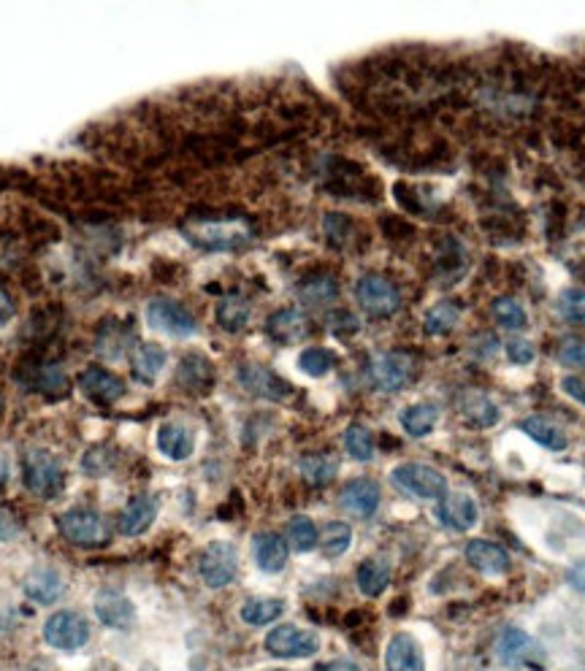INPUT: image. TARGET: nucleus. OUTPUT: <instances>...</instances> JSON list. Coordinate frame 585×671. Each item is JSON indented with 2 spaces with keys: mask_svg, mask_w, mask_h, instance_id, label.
I'll return each instance as SVG.
<instances>
[{
  "mask_svg": "<svg viewBox=\"0 0 585 671\" xmlns=\"http://www.w3.org/2000/svg\"><path fill=\"white\" fill-rule=\"evenodd\" d=\"M22 479H25V488L33 496L52 501V498L60 496V490L65 485L63 463L47 450H30L22 458Z\"/></svg>",
  "mask_w": 585,
  "mask_h": 671,
  "instance_id": "1",
  "label": "nucleus"
},
{
  "mask_svg": "<svg viewBox=\"0 0 585 671\" xmlns=\"http://www.w3.org/2000/svg\"><path fill=\"white\" fill-rule=\"evenodd\" d=\"M57 528L76 547H101L112 539L106 517L87 506H74V509L63 512L57 517Z\"/></svg>",
  "mask_w": 585,
  "mask_h": 671,
  "instance_id": "2",
  "label": "nucleus"
},
{
  "mask_svg": "<svg viewBox=\"0 0 585 671\" xmlns=\"http://www.w3.org/2000/svg\"><path fill=\"white\" fill-rule=\"evenodd\" d=\"M393 488L420 501H442L447 496V479L426 463H401L390 471Z\"/></svg>",
  "mask_w": 585,
  "mask_h": 671,
  "instance_id": "3",
  "label": "nucleus"
},
{
  "mask_svg": "<svg viewBox=\"0 0 585 671\" xmlns=\"http://www.w3.org/2000/svg\"><path fill=\"white\" fill-rule=\"evenodd\" d=\"M185 236L204 249H233L250 239L242 220H195L185 225Z\"/></svg>",
  "mask_w": 585,
  "mask_h": 671,
  "instance_id": "4",
  "label": "nucleus"
},
{
  "mask_svg": "<svg viewBox=\"0 0 585 671\" xmlns=\"http://www.w3.org/2000/svg\"><path fill=\"white\" fill-rule=\"evenodd\" d=\"M266 650L274 658H288V661L312 658L320 650V636L315 631H309V628H298L293 623H285V626L271 628L269 636H266Z\"/></svg>",
  "mask_w": 585,
  "mask_h": 671,
  "instance_id": "5",
  "label": "nucleus"
},
{
  "mask_svg": "<svg viewBox=\"0 0 585 671\" xmlns=\"http://www.w3.org/2000/svg\"><path fill=\"white\" fill-rule=\"evenodd\" d=\"M44 639H47L55 650L74 653L82 650L84 644L90 642V623L84 620L79 612L71 609H60L44 623Z\"/></svg>",
  "mask_w": 585,
  "mask_h": 671,
  "instance_id": "6",
  "label": "nucleus"
},
{
  "mask_svg": "<svg viewBox=\"0 0 585 671\" xmlns=\"http://www.w3.org/2000/svg\"><path fill=\"white\" fill-rule=\"evenodd\" d=\"M198 571L209 588H225V585H231L239 571V552L231 542H212L198 561Z\"/></svg>",
  "mask_w": 585,
  "mask_h": 671,
  "instance_id": "7",
  "label": "nucleus"
},
{
  "mask_svg": "<svg viewBox=\"0 0 585 671\" xmlns=\"http://www.w3.org/2000/svg\"><path fill=\"white\" fill-rule=\"evenodd\" d=\"M355 298L374 317H388V314L399 312L401 306V295L396 285L380 274L361 276L358 285H355Z\"/></svg>",
  "mask_w": 585,
  "mask_h": 671,
  "instance_id": "8",
  "label": "nucleus"
},
{
  "mask_svg": "<svg viewBox=\"0 0 585 671\" xmlns=\"http://www.w3.org/2000/svg\"><path fill=\"white\" fill-rule=\"evenodd\" d=\"M147 322L155 331L177 336V339L193 336L195 328H198L195 317L187 312L185 306L177 304V301H166V298H158L147 306Z\"/></svg>",
  "mask_w": 585,
  "mask_h": 671,
  "instance_id": "9",
  "label": "nucleus"
},
{
  "mask_svg": "<svg viewBox=\"0 0 585 671\" xmlns=\"http://www.w3.org/2000/svg\"><path fill=\"white\" fill-rule=\"evenodd\" d=\"M534 655H537V642L531 639L523 628H504L499 642H496V658L510 666V669H523V666H531L534 663Z\"/></svg>",
  "mask_w": 585,
  "mask_h": 671,
  "instance_id": "10",
  "label": "nucleus"
},
{
  "mask_svg": "<svg viewBox=\"0 0 585 671\" xmlns=\"http://www.w3.org/2000/svg\"><path fill=\"white\" fill-rule=\"evenodd\" d=\"M380 485L374 482V479H353V482H347L339 493V504H342L344 512H350L355 517H372L377 509H380Z\"/></svg>",
  "mask_w": 585,
  "mask_h": 671,
  "instance_id": "11",
  "label": "nucleus"
},
{
  "mask_svg": "<svg viewBox=\"0 0 585 671\" xmlns=\"http://www.w3.org/2000/svg\"><path fill=\"white\" fill-rule=\"evenodd\" d=\"M372 377L380 390L396 393L412 377V358L404 352H385L372 363Z\"/></svg>",
  "mask_w": 585,
  "mask_h": 671,
  "instance_id": "12",
  "label": "nucleus"
},
{
  "mask_svg": "<svg viewBox=\"0 0 585 671\" xmlns=\"http://www.w3.org/2000/svg\"><path fill=\"white\" fill-rule=\"evenodd\" d=\"M79 387L84 390V396H90L95 404L109 406L114 401H120L125 396V382L117 374L106 371V368H87L82 377H79Z\"/></svg>",
  "mask_w": 585,
  "mask_h": 671,
  "instance_id": "13",
  "label": "nucleus"
},
{
  "mask_svg": "<svg viewBox=\"0 0 585 671\" xmlns=\"http://www.w3.org/2000/svg\"><path fill=\"white\" fill-rule=\"evenodd\" d=\"M466 561L472 563V569L488 577H502L510 571V552L485 539H472L466 544Z\"/></svg>",
  "mask_w": 585,
  "mask_h": 671,
  "instance_id": "14",
  "label": "nucleus"
},
{
  "mask_svg": "<svg viewBox=\"0 0 585 671\" xmlns=\"http://www.w3.org/2000/svg\"><path fill=\"white\" fill-rule=\"evenodd\" d=\"M385 671H426V658L415 636L396 634L385 647Z\"/></svg>",
  "mask_w": 585,
  "mask_h": 671,
  "instance_id": "15",
  "label": "nucleus"
},
{
  "mask_svg": "<svg viewBox=\"0 0 585 671\" xmlns=\"http://www.w3.org/2000/svg\"><path fill=\"white\" fill-rule=\"evenodd\" d=\"M252 552H255V563L263 574H279V571L288 566L290 547L274 531H263L252 539Z\"/></svg>",
  "mask_w": 585,
  "mask_h": 671,
  "instance_id": "16",
  "label": "nucleus"
},
{
  "mask_svg": "<svg viewBox=\"0 0 585 671\" xmlns=\"http://www.w3.org/2000/svg\"><path fill=\"white\" fill-rule=\"evenodd\" d=\"M95 615L106 628H128L136 620V609L128 598L117 593V590H103L95 596Z\"/></svg>",
  "mask_w": 585,
  "mask_h": 671,
  "instance_id": "17",
  "label": "nucleus"
},
{
  "mask_svg": "<svg viewBox=\"0 0 585 671\" xmlns=\"http://www.w3.org/2000/svg\"><path fill=\"white\" fill-rule=\"evenodd\" d=\"M239 379H242V385L255 393V396L271 398V401H282V398H288L293 393V387L285 382V379H279L274 371L263 366H244L239 371Z\"/></svg>",
  "mask_w": 585,
  "mask_h": 671,
  "instance_id": "18",
  "label": "nucleus"
},
{
  "mask_svg": "<svg viewBox=\"0 0 585 671\" xmlns=\"http://www.w3.org/2000/svg\"><path fill=\"white\" fill-rule=\"evenodd\" d=\"M437 515L442 525L453 528V531H472L477 525V504L474 498L458 493V496H445L439 501Z\"/></svg>",
  "mask_w": 585,
  "mask_h": 671,
  "instance_id": "19",
  "label": "nucleus"
},
{
  "mask_svg": "<svg viewBox=\"0 0 585 671\" xmlns=\"http://www.w3.org/2000/svg\"><path fill=\"white\" fill-rule=\"evenodd\" d=\"M177 382L185 387L187 393H206V390H212L214 385V366L204 358V355L190 352V355H185V358L179 360Z\"/></svg>",
  "mask_w": 585,
  "mask_h": 671,
  "instance_id": "20",
  "label": "nucleus"
},
{
  "mask_svg": "<svg viewBox=\"0 0 585 671\" xmlns=\"http://www.w3.org/2000/svg\"><path fill=\"white\" fill-rule=\"evenodd\" d=\"M266 331L279 344H296L309 333V317L298 309H282V312L271 314Z\"/></svg>",
  "mask_w": 585,
  "mask_h": 671,
  "instance_id": "21",
  "label": "nucleus"
},
{
  "mask_svg": "<svg viewBox=\"0 0 585 671\" xmlns=\"http://www.w3.org/2000/svg\"><path fill=\"white\" fill-rule=\"evenodd\" d=\"M158 517V501L152 496H136L120 515V531L125 536H141Z\"/></svg>",
  "mask_w": 585,
  "mask_h": 671,
  "instance_id": "22",
  "label": "nucleus"
},
{
  "mask_svg": "<svg viewBox=\"0 0 585 671\" xmlns=\"http://www.w3.org/2000/svg\"><path fill=\"white\" fill-rule=\"evenodd\" d=\"M63 590L65 585L60 574L52 569H33L25 577V593L36 604H55L57 598L63 596Z\"/></svg>",
  "mask_w": 585,
  "mask_h": 671,
  "instance_id": "23",
  "label": "nucleus"
},
{
  "mask_svg": "<svg viewBox=\"0 0 585 671\" xmlns=\"http://www.w3.org/2000/svg\"><path fill=\"white\" fill-rule=\"evenodd\" d=\"M163 366H166V350L158 344H139L130 352V368L139 382H155Z\"/></svg>",
  "mask_w": 585,
  "mask_h": 671,
  "instance_id": "24",
  "label": "nucleus"
},
{
  "mask_svg": "<svg viewBox=\"0 0 585 671\" xmlns=\"http://www.w3.org/2000/svg\"><path fill=\"white\" fill-rule=\"evenodd\" d=\"M195 439L193 433L182 428V425L166 423L160 425L158 431V450L166 455L168 460H187L193 455Z\"/></svg>",
  "mask_w": 585,
  "mask_h": 671,
  "instance_id": "25",
  "label": "nucleus"
},
{
  "mask_svg": "<svg viewBox=\"0 0 585 671\" xmlns=\"http://www.w3.org/2000/svg\"><path fill=\"white\" fill-rule=\"evenodd\" d=\"M390 585V563L382 558H372V561H363L358 566V590L363 596L377 598L385 593Z\"/></svg>",
  "mask_w": 585,
  "mask_h": 671,
  "instance_id": "26",
  "label": "nucleus"
},
{
  "mask_svg": "<svg viewBox=\"0 0 585 671\" xmlns=\"http://www.w3.org/2000/svg\"><path fill=\"white\" fill-rule=\"evenodd\" d=\"M520 428H523V433L526 436H531L534 442L542 444L545 450H553V452H561L567 450V433L561 431L558 425H553L550 420H545V417H529V420H523L520 423Z\"/></svg>",
  "mask_w": 585,
  "mask_h": 671,
  "instance_id": "27",
  "label": "nucleus"
},
{
  "mask_svg": "<svg viewBox=\"0 0 585 671\" xmlns=\"http://www.w3.org/2000/svg\"><path fill=\"white\" fill-rule=\"evenodd\" d=\"M336 295H339V285H336V279L331 274L307 276V279L298 285V298H301L304 304L312 306L331 304V301H336Z\"/></svg>",
  "mask_w": 585,
  "mask_h": 671,
  "instance_id": "28",
  "label": "nucleus"
},
{
  "mask_svg": "<svg viewBox=\"0 0 585 671\" xmlns=\"http://www.w3.org/2000/svg\"><path fill=\"white\" fill-rule=\"evenodd\" d=\"M439 420V409L434 404H415L407 406L404 412H401V428L409 433V436H415V439H423L428 433L434 431V425Z\"/></svg>",
  "mask_w": 585,
  "mask_h": 671,
  "instance_id": "29",
  "label": "nucleus"
},
{
  "mask_svg": "<svg viewBox=\"0 0 585 671\" xmlns=\"http://www.w3.org/2000/svg\"><path fill=\"white\" fill-rule=\"evenodd\" d=\"M282 612H285V601L279 598H250L239 615L247 626H269V623H277Z\"/></svg>",
  "mask_w": 585,
  "mask_h": 671,
  "instance_id": "30",
  "label": "nucleus"
},
{
  "mask_svg": "<svg viewBox=\"0 0 585 671\" xmlns=\"http://www.w3.org/2000/svg\"><path fill=\"white\" fill-rule=\"evenodd\" d=\"M217 322L223 325L228 333L242 331L244 325L250 322V304L244 301L242 295H228L217 306Z\"/></svg>",
  "mask_w": 585,
  "mask_h": 671,
  "instance_id": "31",
  "label": "nucleus"
},
{
  "mask_svg": "<svg viewBox=\"0 0 585 671\" xmlns=\"http://www.w3.org/2000/svg\"><path fill=\"white\" fill-rule=\"evenodd\" d=\"M320 547H323L325 558H339L350 550L353 544V528L347 523H328L320 534Z\"/></svg>",
  "mask_w": 585,
  "mask_h": 671,
  "instance_id": "32",
  "label": "nucleus"
},
{
  "mask_svg": "<svg viewBox=\"0 0 585 671\" xmlns=\"http://www.w3.org/2000/svg\"><path fill=\"white\" fill-rule=\"evenodd\" d=\"M339 471V460L334 455H309L301 460V474L309 485H328Z\"/></svg>",
  "mask_w": 585,
  "mask_h": 671,
  "instance_id": "33",
  "label": "nucleus"
},
{
  "mask_svg": "<svg viewBox=\"0 0 585 671\" xmlns=\"http://www.w3.org/2000/svg\"><path fill=\"white\" fill-rule=\"evenodd\" d=\"M288 539L296 552H309L315 550L317 542H320V531L307 515H296L288 525Z\"/></svg>",
  "mask_w": 585,
  "mask_h": 671,
  "instance_id": "34",
  "label": "nucleus"
},
{
  "mask_svg": "<svg viewBox=\"0 0 585 671\" xmlns=\"http://www.w3.org/2000/svg\"><path fill=\"white\" fill-rule=\"evenodd\" d=\"M344 447L347 452L353 455L355 460H361V463H369L374 458V439L372 431L366 428V425L353 423L347 431H344Z\"/></svg>",
  "mask_w": 585,
  "mask_h": 671,
  "instance_id": "35",
  "label": "nucleus"
},
{
  "mask_svg": "<svg viewBox=\"0 0 585 671\" xmlns=\"http://www.w3.org/2000/svg\"><path fill=\"white\" fill-rule=\"evenodd\" d=\"M458 317H461V309L455 304H450V301H442V304H437L434 309H428L423 325H426V333H431V336H442V333L453 331V325L458 322Z\"/></svg>",
  "mask_w": 585,
  "mask_h": 671,
  "instance_id": "36",
  "label": "nucleus"
},
{
  "mask_svg": "<svg viewBox=\"0 0 585 671\" xmlns=\"http://www.w3.org/2000/svg\"><path fill=\"white\" fill-rule=\"evenodd\" d=\"M493 314H496V320L502 322L504 328H510V331H523V328L529 325V314H526L523 304H518L515 298H499V301L493 304Z\"/></svg>",
  "mask_w": 585,
  "mask_h": 671,
  "instance_id": "37",
  "label": "nucleus"
},
{
  "mask_svg": "<svg viewBox=\"0 0 585 671\" xmlns=\"http://www.w3.org/2000/svg\"><path fill=\"white\" fill-rule=\"evenodd\" d=\"M334 363H336L334 355L328 350H323V347H309V350H304L298 355V368H301L304 374H309V377H325V374L334 368Z\"/></svg>",
  "mask_w": 585,
  "mask_h": 671,
  "instance_id": "38",
  "label": "nucleus"
},
{
  "mask_svg": "<svg viewBox=\"0 0 585 671\" xmlns=\"http://www.w3.org/2000/svg\"><path fill=\"white\" fill-rule=\"evenodd\" d=\"M464 414L469 417V423L480 425V428H488V425L499 420V409H496L491 398L485 396L464 398Z\"/></svg>",
  "mask_w": 585,
  "mask_h": 671,
  "instance_id": "39",
  "label": "nucleus"
},
{
  "mask_svg": "<svg viewBox=\"0 0 585 671\" xmlns=\"http://www.w3.org/2000/svg\"><path fill=\"white\" fill-rule=\"evenodd\" d=\"M558 309L567 317L569 322H577V325H585V290L580 287H569L561 293V301H558Z\"/></svg>",
  "mask_w": 585,
  "mask_h": 671,
  "instance_id": "40",
  "label": "nucleus"
},
{
  "mask_svg": "<svg viewBox=\"0 0 585 671\" xmlns=\"http://www.w3.org/2000/svg\"><path fill=\"white\" fill-rule=\"evenodd\" d=\"M36 385L41 390H49V393H60L63 396L68 390V379H65L63 368L57 366H41L36 368Z\"/></svg>",
  "mask_w": 585,
  "mask_h": 671,
  "instance_id": "41",
  "label": "nucleus"
},
{
  "mask_svg": "<svg viewBox=\"0 0 585 671\" xmlns=\"http://www.w3.org/2000/svg\"><path fill=\"white\" fill-rule=\"evenodd\" d=\"M558 360L569 368H585V341L577 336L561 341V350H558Z\"/></svg>",
  "mask_w": 585,
  "mask_h": 671,
  "instance_id": "42",
  "label": "nucleus"
},
{
  "mask_svg": "<svg viewBox=\"0 0 585 671\" xmlns=\"http://www.w3.org/2000/svg\"><path fill=\"white\" fill-rule=\"evenodd\" d=\"M534 344L531 341H523V339H512L510 344H507V358L515 363V366H529L531 360H534Z\"/></svg>",
  "mask_w": 585,
  "mask_h": 671,
  "instance_id": "43",
  "label": "nucleus"
},
{
  "mask_svg": "<svg viewBox=\"0 0 585 671\" xmlns=\"http://www.w3.org/2000/svg\"><path fill=\"white\" fill-rule=\"evenodd\" d=\"M561 390H564L569 398H575L577 404L585 406V379L564 377V379H561Z\"/></svg>",
  "mask_w": 585,
  "mask_h": 671,
  "instance_id": "44",
  "label": "nucleus"
},
{
  "mask_svg": "<svg viewBox=\"0 0 585 671\" xmlns=\"http://www.w3.org/2000/svg\"><path fill=\"white\" fill-rule=\"evenodd\" d=\"M567 582L577 590V593H585V558H580V561H575L569 566Z\"/></svg>",
  "mask_w": 585,
  "mask_h": 671,
  "instance_id": "45",
  "label": "nucleus"
},
{
  "mask_svg": "<svg viewBox=\"0 0 585 671\" xmlns=\"http://www.w3.org/2000/svg\"><path fill=\"white\" fill-rule=\"evenodd\" d=\"M17 534H19V523L14 520V515L6 512V509H0V542H9V539H14Z\"/></svg>",
  "mask_w": 585,
  "mask_h": 671,
  "instance_id": "46",
  "label": "nucleus"
},
{
  "mask_svg": "<svg viewBox=\"0 0 585 671\" xmlns=\"http://www.w3.org/2000/svg\"><path fill=\"white\" fill-rule=\"evenodd\" d=\"M11 317H14V301H11V295L6 293V287L0 285V325H6Z\"/></svg>",
  "mask_w": 585,
  "mask_h": 671,
  "instance_id": "47",
  "label": "nucleus"
},
{
  "mask_svg": "<svg viewBox=\"0 0 585 671\" xmlns=\"http://www.w3.org/2000/svg\"><path fill=\"white\" fill-rule=\"evenodd\" d=\"M317 671H361V669H358V663L353 661H331L325 663V666H320Z\"/></svg>",
  "mask_w": 585,
  "mask_h": 671,
  "instance_id": "48",
  "label": "nucleus"
},
{
  "mask_svg": "<svg viewBox=\"0 0 585 671\" xmlns=\"http://www.w3.org/2000/svg\"><path fill=\"white\" fill-rule=\"evenodd\" d=\"M6 482V463H3V455H0V485Z\"/></svg>",
  "mask_w": 585,
  "mask_h": 671,
  "instance_id": "49",
  "label": "nucleus"
},
{
  "mask_svg": "<svg viewBox=\"0 0 585 671\" xmlns=\"http://www.w3.org/2000/svg\"><path fill=\"white\" fill-rule=\"evenodd\" d=\"M0 628H3V620H0Z\"/></svg>",
  "mask_w": 585,
  "mask_h": 671,
  "instance_id": "50",
  "label": "nucleus"
},
{
  "mask_svg": "<svg viewBox=\"0 0 585 671\" xmlns=\"http://www.w3.org/2000/svg\"><path fill=\"white\" fill-rule=\"evenodd\" d=\"M271 671H282V669H271Z\"/></svg>",
  "mask_w": 585,
  "mask_h": 671,
  "instance_id": "51",
  "label": "nucleus"
}]
</instances>
